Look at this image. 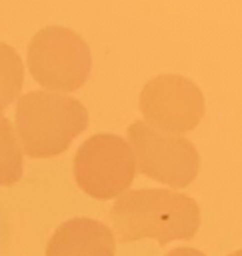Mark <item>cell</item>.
Segmentation results:
<instances>
[{"label":"cell","mask_w":242,"mask_h":256,"mask_svg":"<svg viewBox=\"0 0 242 256\" xmlns=\"http://www.w3.org/2000/svg\"><path fill=\"white\" fill-rule=\"evenodd\" d=\"M110 222L120 242L154 238L160 244L190 240L200 226V208L186 194L148 188L132 190L112 204Z\"/></svg>","instance_id":"cell-1"},{"label":"cell","mask_w":242,"mask_h":256,"mask_svg":"<svg viewBox=\"0 0 242 256\" xmlns=\"http://www.w3.org/2000/svg\"><path fill=\"white\" fill-rule=\"evenodd\" d=\"M88 126V112L72 96L36 90L16 104V138L32 158L62 154Z\"/></svg>","instance_id":"cell-2"},{"label":"cell","mask_w":242,"mask_h":256,"mask_svg":"<svg viewBox=\"0 0 242 256\" xmlns=\"http://www.w3.org/2000/svg\"><path fill=\"white\" fill-rule=\"evenodd\" d=\"M90 66L92 58L86 40L70 28H42L28 44L30 74L52 92L78 90L88 80Z\"/></svg>","instance_id":"cell-3"},{"label":"cell","mask_w":242,"mask_h":256,"mask_svg":"<svg viewBox=\"0 0 242 256\" xmlns=\"http://www.w3.org/2000/svg\"><path fill=\"white\" fill-rule=\"evenodd\" d=\"M136 168L172 188L188 186L198 174V152L184 136L160 132L146 122H132L126 130Z\"/></svg>","instance_id":"cell-4"},{"label":"cell","mask_w":242,"mask_h":256,"mask_svg":"<svg viewBox=\"0 0 242 256\" xmlns=\"http://www.w3.org/2000/svg\"><path fill=\"white\" fill-rule=\"evenodd\" d=\"M136 162L128 142L116 134H94L74 156L76 184L92 198L122 196L132 184Z\"/></svg>","instance_id":"cell-5"},{"label":"cell","mask_w":242,"mask_h":256,"mask_svg":"<svg viewBox=\"0 0 242 256\" xmlns=\"http://www.w3.org/2000/svg\"><path fill=\"white\" fill-rule=\"evenodd\" d=\"M140 112L148 126L182 134L194 130L204 116L202 90L186 76L160 74L140 92Z\"/></svg>","instance_id":"cell-6"},{"label":"cell","mask_w":242,"mask_h":256,"mask_svg":"<svg viewBox=\"0 0 242 256\" xmlns=\"http://www.w3.org/2000/svg\"><path fill=\"white\" fill-rule=\"evenodd\" d=\"M46 256H114V234L98 220L72 218L56 228Z\"/></svg>","instance_id":"cell-7"},{"label":"cell","mask_w":242,"mask_h":256,"mask_svg":"<svg viewBox=\"0 0 242 256\" xmlns=\"http://www.w3.org/2000/svg\"><path fill=\"white\" fill-rule=\"evenodd\" d=\"M22 176V150L10 120L0 110V186H12Z\"/></svg>","instance_id":"cell-8"},{"label":"cell","mask_w":242,"mask_h":256,"mask_svg":"<svg viewBox=\"0 0 242 256\" xmlns=\"http://www.w3.org/2000/svg\"><path fill=\"white\" fill-rule=\"evenodd\" d=\"M24 82V66L18 52L0 42V110L12 104L22 88Z\"/></svg>","instance_id":"cell-9"},{"label":"cell","mask_w":242,"mask_h":256,"mask_svg":"<svg viewBox=\"0 0 242 256\" xmlns=\"http://www.w3.org/2000/svg\"><path fill=\"white\" fill-rule=\"evenodd\" d=\"M166 256H204V252H200L196 248H190V246H182V248L170 250Z\"/></svg>","instance_id":"cell-10"},{"label":"cell","mask_w":242,"mask_h":256,"mask_svg":"<svg viewBox=\"0 0 242 256\" xmlns=\"http://www.w3.org/2000/svg\"><path fill=\"white\" fill-rule=\"evenodd\" d=\"M228 256H242V250H236V252H232V254H228Z\"/></svg>","instance_id":"cell-11"}]
</instances>
